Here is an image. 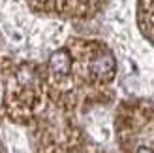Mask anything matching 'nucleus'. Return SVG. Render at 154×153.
<instances>
[{"label": "nucleus", "mask_w": 154, "mask_h": 153, "mask_svg": "<svg viewBox=\"0 0 154 153\" xmlns=\"http://www.w3.org/2000/svg\"><path fill=\"white\" fill-rule=\"evenodd\" d=\"M90 72L98 78H107L115 72V57L109 51H102L90 60Z\"/></svg>", "instance_id": "1"}, {"label": "nucleus", "mask_w": 154, "mask_h": 153, "mask_svg": "<svg viewBox=\"0 0 154 153\" xmlns=\"http://www.w3.org/2000/svg\"><path fill=\"white\" fill-rule=\"evenodd\" d=\"M49 68L55 76H68L72 70V55L66 49H58L49 59Z\"/></svg>", "instance_id": "2"}, {"label": "nucleus", "mask_w": 154, "mask_h": 153, "mask_svg": "<svg viewBox=\"0 0 154 153\" xmlns=\"http://www.w3.org/2000/svg\"><path fill=\"white\" fill-rule=\"evenodd\" d=\"M135 153H152V149H149V148H139Z\"/></svg>", "instance_id": "3"}]
</instances>
